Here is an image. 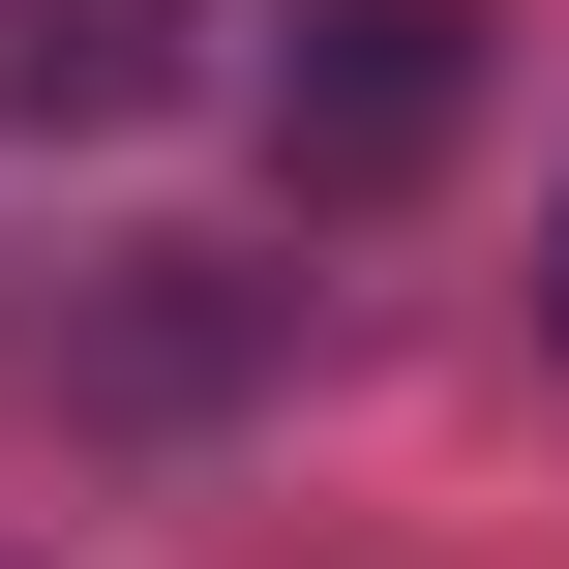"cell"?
<instances>
[{
  "instance_id": "3",
  "label": "cell",
  "mask_w": 569,
  "mask_h": 569,
  "mask_svg": "<svg viewBox=\"0 0 569 569\" xmlns=\"http://www.w3.org/2000/svg\"><path fill=\"white\" fill-rule=\"evenodd\" d=\"M540 330H569V240H540Z\"/></svg>"
},
{
  "instance_id": "1",
  "label": "cell",
  "mask_w": 569,
  "mask_h": 569,
  "mask_svg": "<svg viewBox=\"0 0 569 569\" xmlns=\"http://www.w3.org/2000/svg\"><path fill=\"white\" fill-rule=\"evenodd\" d=\"M450 90H480V30H450V0H330V60L270 90V150H300V180H420V150H450Z\"/></svg>"
},
{
  "instance_id": "2",
  "label": "cell",
  "mask_w": 569,
  "mask_h": 569,
  "mask_svg": "<svg viewBox=\"0 0 569 569\" xmlns=\"http://www.w3.org/2000/svg\"><path fill=\"white\" fill-rule=\"evenodd\" d=\"M150 90V0H0V120H120Z\"/></svg>"
}]
</instances>
